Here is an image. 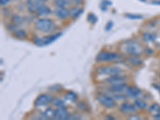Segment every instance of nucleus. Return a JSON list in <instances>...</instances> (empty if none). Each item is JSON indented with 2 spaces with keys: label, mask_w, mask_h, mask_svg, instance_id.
<instances>
[{
  "label": "nucleus",
  "mask_w": 160,
  "mask_h": 120,
  "mask_svg": "<svg viewBox=\"0 0 160 120\" xmlns=\"http://www.w3.org/2000/svg\"><path fill=\"white\" fill-rule=\"evenodd\" d=\"M123 51L129 55L140 56L144 52L142 47L134 39L128 40L123 42Z\"/></svg>",
  "instance_id": "f257e3e1"
},
{
  "label": "nucleus",
  "mask_w": 160,
  "mask_h": 120,
  "mask_svg": "<svg viewBox=\"0 0 160 120\" xmlns=\"http://www.w3.org/2000/svg\"><path fill=\"white\" fill-rule=\"evenodd\" d=\"M97 62H112L121 60V56L115 51H102L98 53L95 58Z\"/></svg>",
  "instance_id": "f03ea898"
},
{
  "label": "nucleus",
  "mask_w": 160,
  "mask_h": 120,
  "mask_svg": "<svg viewBox=\"0 0 160 120\" xmlns=\"http://www.w3.org/2000/svg\"><path fill=\"white\" fill-rule=\"evenodd\" d=\"M35 27L41 32L50 33L55 28V22L49 18H39L35 22Z\"/></svg>",
  "instance_id": "7ed1b4c3"
},
{
  "label": "nucleus",
  "mask_w": 160,
  "mask_h": 120,
  "mask_svg": "<svg viewBox=\"0 0 160 120\" xmlns=\"http://www.w3.org/2000/svg\"><path fill=\"white\" fill-rule=\"evenodd\" d=\"M61 35H62V33L58 32L45 37L34 36L32 38V42L38 47H45V46L50 45L53 42H55V40L58 39Z\"/></svg>",
  "instance_id": "20e7f679"
},
{
  "label": "nucleus",
  "mask_w": 160,
  "mask_h": 120,
  "mask_svg": "<svg viewBox=\"0 0 160 120\" xmlns=\"http://www.w3.org/2000/svg\"><path fill=\"white\" fill-rule=\"evenodd\" d=\"M96 72L99 75H107V76H111V75H120L123 73V70L119 67L115 65H105L98 67L96 69Z\"/></svg>",
  "instance_id": "39448f33"
},
{
  "label": "nucleus",
  "mask_w": 160,
  "mask_h": 120,
  "mask_svg": "<svg viewBox=\"0 0 160 120\" xmlns=\"http://www.w3.org/2000/svg\"><path fill=\"white\" fill-rule=\"evenodd\" d=\"M98 102L108 109H113L117 106V102L107 93H98L95 97Z\"/></svg>",
  "instance_id": "423d86ee"
},
{
  "label": "nucleus",
  "mask_w": 160,
  "mask_h": 120,
  "mask_svg": "<svg viewBox=\"0 0 160 120\" xmlns=\"http://www.w3.org/2000/svg\"><path fill=\"white\" fill-rule=\"evenodd\" d=\"M53 96L49 93H43L35 98L34 105L35 108H42L51 104Z\"/></svg>",
  "instance_id": "0eeeda50"
},
{
  "label": "nucleus",
  "mask_w": 160,
  "mask_h": 120,
  "mask_svg": "<svg viewBox=\"0 0 160 120\" xmlns=\"http://www.w3.org/2000/svg\"><path fill=\"white\" fill-rule=\"evenodd\" d=\"M118 111L122 113V115L128 116L131 114L136 113L138 111V109L134 104V102L131 103V102H128V101H123L118 107Z\"/></svg>",
  "instance_id": "6e6552de"
},
{
  "label": "nucleus",
  "mask_w": 160,
  "mask_h": 120,
  "mask_svg": "<svg viewBox=\"0 0 160 120\" xmlns=\"http://www.w3.org/2000/svg\"><path fill=\"white\" fill-rule=\"evenodd\" d=\"M142 94V90L135 85L128 86L126 91H124V95H126V97L128 98H131V99L139 98Z\"/></svg>",
  "instance_id": "1a4fd4ad"
},
{
  "label": "nucleus",
  "mask_w": 160,
  "mask_h": 120,
  "mask_svg": "<svg viewBox=\"0 0 160 120\" xmlns=\"http://www.w3.org/2000/svg\"><path fill=\"white\" fill-rule=\"evenodd\" d=\"M70 112L66 106L55 108V119L70 120Z\"/></svg>",
  "instance_id": "9d476101"
},
{
  "label": "nucleus",
  "mask_w": 160,
  "mask_h": 120,
  "mask_svg": "<svg viewBox=\"0 0 160 120\" xmlns=\"http://www.w3.org/2000/svg\"><path fill=\"white\" fill-rule=\"evenodd\" d=\"M127 80V76L123 75L122 74L120 75H111V76H108V78H105L106 83L109 84V85H114V84L122 83V82H125Z\"/></svg>",
  "instance_id": "9b49d317"
},
{
  "label": "nucleus",
  "mask_w": 160,
  "mask_h": 120,
  "mask_svg": "<svg viewBox=\"0 0 160 120\" xmlns=\"http://www.w3.org/2000/svg\"><path fill=\"white\" fill-rule=\"evenodd\" d=\"M47 1L48 0H27L26 5H27L28 10L30 12L35 13L40 6L47 2Z\"/></svg>",
  "instance_id": "f8f14e48"
},
{
  "label": "nucleus",
  "mask_w": 160,
  "mask_h": 120,
  "mask_svg": "<svg viewBox=\"0 0 160 120\" xmlns=\"http://www.w3.org/2000/svg\"><path fill=\"white\" fill-rule=\"evenodd\" d=\"M53 13L61 20H65L70 17V10L66 8H56L53 11Z\"/></svg>",
  "instance_id": "ddd939ff"
},
{
  "label": "nucleus",
  "mask_w": 160,
  "mask_h": 120,
  "mask_svg": "<svg viewBox=\"0 0 160 120\" xmlns=\"http://www.w3.org/2000/svg\"><path fill=\"white\" fill-rule=\"evenodd\" d=\"M148 111L154 119L160 120V104L153 103L148 106Z\"/></svg>",
  "instance_id": "4468645a"
},
{
  "label": "nucleus",
  "mask_w": 160,
  "mask_h": 120,
  "mask_svg": "<svg viewBox=\"0 0 160 120\" xmlns=\"http://www.w3.org/2000/svg\"><path fill=\"white\" fill-rule=\"evenodd\" d=\"M128 87L127 82H122V83L114 84V85H109L108 91L115 93H124L127 88Z\"/></svg>",
  "instance_id": "2eb2a0df"
},
{
  "label": "nucleus",
  "mask_w": 160,
  "mask_h": 120,
  "mask_svg": "<svg viewBox=\"0 0 160 120\" xmlns=\"http://www.w3.org/2000/svg\"><path fill=\"white\" fill-rule=\"evenodd\" d=\"M51 12H52V11H51V8H50L48 6H47L46 4L43 3L37 9L35 14H36V15H38V16L39 17H44L47 16V15H51Z\"/></svg>",
  "instance_id": "dca6fc26"
},
{
  "label": "nucleus",
  "mask_w": 160,
  "mask_h": 120,
  "mask_svg": "<svg viewBox=\"0 0 160 120\" xmlns=\"http://www.w3.org/2000/svg\"><path fill=\"white\" fill-rule=\"evenodd\" d=\"M134 104L137 108V109L140 111H144V110H148V102H146L145 100L142 99L140 98H137L134 99Z\"/></svg>",
  "instance_id": "f3484780"
},
{
  "label": "nucleus",
  "mask_w": 160,
  "mask_h": 120,
  "mask_svg": "<svg viewBox=\"0 0 160 120\" xmlns=\"http://www.w3.org/2000/svg\"><path fill=\"white\" fill-rule=\"evenodd\" d=\"M63 98L66 102H69L74 103V102H77V100H78V95H77L76 93H75L74 91H68V92L64 95Z\"/></svg>",
  "instance_id": "a211bd4d"
},
{
  "label": "nucleus",
  "mask_w": 160,
  "mask_h": 120,
  "mask_svg": "<svg viewBox=\"0 0 160 120\" xmlns=\"http://www.w3.org/2000/svg\"><path fill=\"white\" fill-rule=\"evenodd\" d=\"M69 10L70 17H71L72 18H78L80 15H82V12H83V9L78 8V6H76V7H72Z\"/></svg>",
  "instance_id": "6ab92c4d"
},
{
  "label": "nucleus",
  "mask_w": 160,
  "mask_h": 120,
  "mask_svg": "<svg viewBox=\"0 0 160 120\" xmlns=\"http://www.w3.org/2000/svg\"><path fill=\"white\" fill-rule=\"evenodd\" d=\"M106 93L108 94L110 96L112 97V98L116 101V102L117 101H118V102H123V101H125L126 98H127L126 95H124V93L123 94H122V93H115V92H111V91H108Z\"/></svg>",
  "instance_id": "aec40b11"
},
{
  "label": "nucleus",
  "mask_w": 160,
  "mask_h": 120,
  "mask_svg": "<svg viewBox=\"0 0 160 120\" xmlns=\"http://www.w3.org/2000/svg\"><path fill=\"white\" fill-rule=\"evenodd\" d=\"M128 60L130 64L135 66V67H139L142 64V60L136 55H130Z\"/></svg>",
  "instance_id": "412c9836"
},
{
  "label": "nucleus",
  "mask_w": 160,
  "mask_h": 120,
  "mask_svg": "<svg viewBox=\"0 0 160 120\" xmlns=\"http://www.w3.org/2000/svg\"><path fill=\"white\" fill-rule=\"evenodd\" d=\"M42 113L46 119H55V109L51 107H48Z\"/></svg>",
  "instance_id": "4be33fe9"
},
{
  "label": "nucleus",
  "mask_w": 160,
  "mask_h": 120,
  "mask_svg": "<svg viewBox=\"0 0 160 120\" xmlns=\"http://www.w3.org/2000/svg\"><path fill=\"white\" fill-rule=\"evenodd\" d=\"M51 105L53 107H55V108H58V107H62V106H66V101L64 100V98H61L60 97L55 96L52 98L51 102Z\"/></svg>",
  "instance_id": "5701e85b"
},
{
  "label": "nucleus",
  "mask_w": 160,
  "mask_h": 120,
  "mask_svg": "<svg viewBox=\"0 0 160 120\" xmlns=\"http://www.w3.org/2000/svg\"><path fill=\"white\" fill-rule=\"evenodd\" d=\"M13 35L17 38L23 39V38H28V32L22 28H18L15 32H13Z\"/></svg>",
  "instance_id": "b1692460"
},
{
  "label": "nucleus",
  "mask_w": 160,
  "mask_h": 120,
  "mask_svg": "<svg viewBox=\"0 0 160 120\" xmlns=\"http://www.w3.org/2000/svg\"><path fill=\"white\" fill-rule=\"evenodd\" d=\"M71 0H54V4L56 8H66L70 5Z\"/></svg>",
  "instance_id": "393cba45"
},
{
  "label": "nucleus",
  "mask_w": 160,
  "mask_h": 120,
  "mask_svg": "<svg viewBox=\"0 0 160 120\" xmlns=\"http://www.w3.org/2000/svg\"><path fill=\"white\" fill-rule=\"evenodd\" d=\"M76 108L80 112H86L88 110V106L83 101H78L76 102Z\"/></svg>",
  "instance_id": "a878e982"
},
{
  "label": "nucleus",
  "mask_w": 160,
  "mask_h": 120,
  "mask_svg": "<svg viewBox=\"0 0 160 120\" xmlns=\"http://www.w3.org/2000/svg\"><path fill=\"white\" fill-rule=\"evenodd\" d=\"M142 38L146 42H153L156 38V35L150 32H145L142 34Z\"/></svg>",
  "instance_id": "bb28decb"
},
{
  "label": "nucleus",
  "mask_w": 160,
  "mask_h": 120,
  "mask_svg": "<svg viewBox=\"0 0 160 120\" xmlns=\"http://www.w3.org/2000/svg\"><path fill=\"white\" fill-rule=\"evenodd\" d=\"M11 20H12V22L17 24L18 26L21 25V24L23 22V18H22V17L19 16V15H13Z\"/></svg>",
  "instance_id": "cd10ccee"
},
{
  "label": "nucleus",
  "mask_w": 160,
  "mask_h": 120,
  "mask_svg": "<svg viewBox=\"0 0 160 120\" xmlns=\"http://www.w3.org/2000/svg\"><path fill=\"white\" fill-rule=\"evenodd\" d=\"M125 16L127 17L128 18H130V19H142L143 17L142 15H135V14H130V13H128V14H126Z\"/></svg>",
  "instance_id": "c85d7f7f"
},
{
  "label": "nucleus",
  "mask_w": 160,
  "mask_h": 120,
  "mask_svg": "<svg viewBox=\"0 0 160 120\" xmlns=\"http://www.w3.org/2000/svg\"><path fill=\"white\" fill-rule=\"evenodd\" d=\"M88 22H90L91 23L94 24V23H95L97 21H98V18H97L96 15H95V14H93V13H90L88 16Z\"/></svg>",
  "instance_id": "c756f323"
},
{
  "label": "nucleus",
  "mask_w": 160,
  "mask_h": 120,
  "mask_svg": "<svg viewBox=\"0 0 160 120\" xmlns=\"http://www.w3.org/2000/svg\"><path fill=\"white\" fill-rule=\"evenodd\" d=\"M128 119H142V116L140 115H138V113H134V114H131V115H128Z\"/></svg>",
  "instance_id": "7c9ffc66"
},
{
  "label": "nucleus",
  "mask_w": 160,
  "mask_h": 120,
  "mask_svg": "<svg viewBox=\"0 0 160 120\" xmlns=\"http://www.w3.org/2000/svg\"><path fill=\"white\" fill-rule=\"evenodd\" d=\"M113 25H114V24H113L112 21H109V22H108V23L106 24V26H105V30H106V31H111V30L112 29V28H113Z\"/></svg>",
  "instance_id": "2f4dec72"
},
{
  "label": "nucleus",
  "mask_w": 160,
  "mask_h": 120,
  "mask_svg": "<svg viewBox=\"0 0 160 120\" xmlns=\"http://www.w3.org/2000/svg\"><path fill=\"white\" fill-rule=\"evenodd\" d=\"M11 0H0V5L2 7H5V6L8 5L9 3V2Z\"/></svg>",
  "instance_id": "473e14b6"
},
{
  "label": "nucleus",
  "mask_w": 160,
  "mask_h": 120,
  "mask_svg": "<svg viewBox=\"0 0 160 120\" xmlns=\"http://www.w3.org/2000/svg\"><path fill=\"white\" fill-rule=\"evenodd\" d=\"M82 1H83V0H73L72 2H74V4H75V5L78 6V5H80V4L82 3Z\"/></svg>",
  "instance_id": "72a5a7b5"
},
{
  "label": "nucleus",
  "mask_w": 160,
  "mask_h": 120,
  "mask_svg": "<svg viewBox=\"0 0 160 120\" xmlns=\"http://www.w3.org/2000/svg\"><path fill=\"white\" fill-rule=\"evenodd\" d=\"M153 87H155V89H156L160 94V85L159 84H153Z\"/></svg>",
  "instance_id": "f704fd0d"
},
{
  "label": "nucleus",
  "mask_w": 160,
  "mask_h": 120,
  "mask_svg": "<svg viewBox=\"0 0 160 120\" xmlns=\"http://www.w3.org/2000/svg\"><path fill=\"white\" fill-rule=\"evenodd\" d=\"M105 119H115V118L111 115H107V116H105Z\"/></svg>",
  "instance_id": "c9c22d12"
},
{
  "label": "nucleus",
  "mask_w": 160,
  "mask_h": 120,
  "mask_svg": "<svg viewBox=\"0 0 160 120\" xmlns=\"http://www.w3.org/2000/svg\"><path fill=\"white\" fill-rule=\"evenodd\" d=\"M158 76H159V78H160V71L158 72Z\"/></svg>",
  "instance_id": "e433bc0d"
}]
</instances>
